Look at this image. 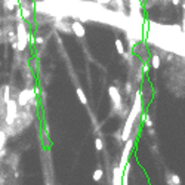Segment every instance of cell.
Segmentation results:
<instances>
[{"instance_id": "7c38bea8", "label": "cell", "mask_w": 185, "mask_h": 185, "mask_svg": "<svg viewBox=\"0 0 185 185\" xmlns=\"http://www.w3.org/2000/svg\"><path fill=\"white\" fill-rule=\"evenodd\" d=\"M46 185H49V184H46Z\"/></svg>"}, {"instance_id": "8992f818", "label": "cell", "mask_w": 185, "mask_h": 185, "mask_svg": "<svg viewBox=\"0 0 185 185\" xmlns=\"http://www.w3.org/2000/svg\"><path fill=\"white\" fill-rule=\"evenodd\" d=\"M115 47H117V52L120 53V55H124V46H123V41L121 40H115Z\"/></svg>"}, {"instance_id": "9c48e42d", "label": "cell", "mask_w": 185, "mask_h": 185, "mask_svg": "<svg viewBox=\"0 0 185 185\" xmlns=\"http://www.w3.org/2000/svg\"><path fill=\"white\" fill-rule=\"evenodd\" d=\"M102 147H104V145H102V141H101V139H96V141H95V148H96L98 151H101Z\"/></svg>"}, {"instance_id": "7a4b0ae2", "label": "cell", "mask_w": 185, "mask_h": 185, "mask_svg": "<svg viewBox=\"0 0 185 185\" xmlns=\"http://www.w3.org/2000/svg\"><path fill=\"white\" fill-rule=\"evenodd\" d=\"M71 28H73L74 34H75L77 37H83V36H84V28H83V25H81L80 22H74Z\"/></svg>"}, {"instance_id": "6da1fadb", "label": "cell", "mask_w": 185, "mask_h": 185, "mask_svg": "<svg viewBox=\"0 0 185 185\" xmlns=\"http://www.w3.org/2000/svg\"><path fill=\"white\" fill-rule=\"evenodd\" d=\"M108 92H110L111 101H112V104H114V108H120V107H121V98H120L118 89H117L115 86H111L110 89H108Z\"/></svg>"}, {"instance_id": "5b68a950", "label": "cell", "mask_w": 185, "mask_h": 185, "mask_svg": "<svg viewBox=\"0 0 185 185\" xmlns=\"http://www.w3.org/2000/svg\"><path fill=\"white\" fill-rule=\"evenodd\" d=\"M77 95H78V99H80V102H81L83 105H86V104H87V99H86V95L83 93V90H81L80 87H77Z\"/></svg>"}, {"instance_id": "8fae6325", "label": "cell", "mask_w": 185, "mask_h": 185, "mask_svg": "<svg viewBox=\"0 0 185 185\" xmlns=\"http://www.w3.org/2000/svg\"><path fill=\"white\" fill-rule=\"evenodd\" d=\"M182 7H184V9H185V4H184V6H182Z\"/></svg>"}, {"instance_id": "ba28073f", "label": "cell", "mask_w": 185, "mask_h": 185, "mask_svg": "<svg viewBox=\"0 0 185 185\" xmlns=\"http://www.w3.org/2000/svg\"><path fill=\"white\" fill-rule=\"evenodd\" d=\"M4 141H6V132L4 130H0V151L4 145Z\"/></svg>"}, {"instance_id": "3957f363", "label": "cell", "mask_w": 185, "mask_h": 185, "mask_svg": "<svg viewBox=\"0 0 185 185\" xmlns=\"http://www.w3.org/2000/svg\"><path fill=\"white\" fill-rule=\"evenodd\" d=\"M151 65H152L154 70L160 68V56H158V55H152V56H151Z\"/></svg>"}, {"instance_id": "30bf717a", "label": "cell", "mask_w": 185, "mask_h": 185, "mask_svg": "<svg viewBox=\"0 0 185 185\" xmlns=\"http://www.w3.org/2000/svg\"><path fill=\"white\" fill-rule=\"evenodd\" d=\"M181 3V0H172V4H175V6H178Z\"/></svg>"}, {"instance_id": "52a82bcc", "label": "cell", "mask_w": 185, "mask_h": 185, "mask_svg": "<svg viewBox=\"0 0 185 185\" xmlns=\"http://www.w3.org/2000/svg\"><path fill=\"white\" fill-rule=\"evenodd\" d=\"M102 175H104V170H102V169H96V170L93 172V181H101Z\"/></svg>"}, {"instance_id": "277c9868", "label": "cell", "mask_w": 185, "mask_h": 185, "mask_svg": "<svg viewBox=\"0 0 185 185\" xmlns=\"http://www.w3.org/2000/svg\"><path fill=\"white\" fill-rule=\"evenodd\" d=\"M166 176H169L170 181H172L175 185H181V178H179L176 173H166Z\"/></svg>"}]
</instances>
